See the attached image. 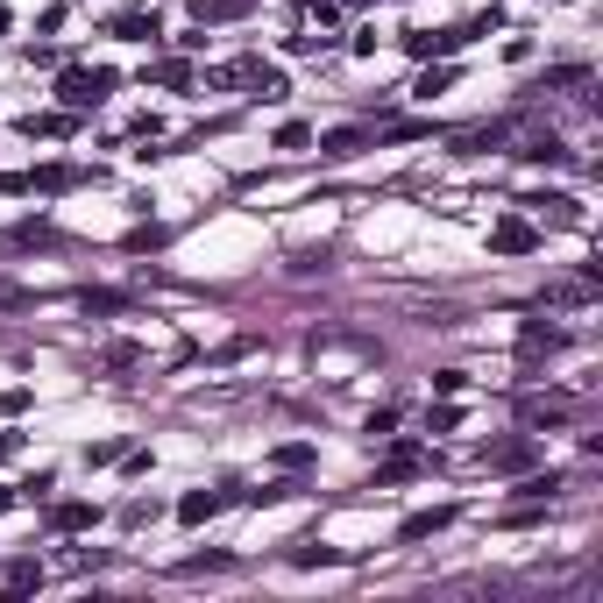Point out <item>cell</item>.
<instances>
[{"label": "cell", "mask_w": 603, "mask_h": 603, "mask_svg": "<svg viewBox=\"0 0 603 603\" xmlns=\"http://www.w3.org/2000/svg\"><path fill=\"white\" fill-rule=\"evenodd\" d=\"M114 86H121V79H114L107 64H93V71H64V79H57V100H64L71 114H86V107H100Z\"/></svg>", "instance_id": "obj_1"}, {"label": "cell", "mask_w": 603, "mask_h": 603, "mask_svg": "<svg viewBox=\"0 0 603 603\" xmlns=\"http://www.w3.org/2000/svg\"><path fill=\"white\" fill-rule=\"evenodd\" d=\"M490 249L497 256H533L540 249V228H533V220H518V213H504L497 228H490Z\"/></svg>", "instance_id": "obj_2"}, {"label": "cell", "mask_w": 603, "mask_h": 603, "mask_svg": "<svg viewBox=\"0 0 603 603\" xmlns=\"http://www.w3.org/2000/svg\"><path fill=\"white\" fill-rule=\"evenodd\" d=\"M426 469H433L426 447H419V440H398V447H391V462L376 469V483H412V476H426Z\"/></svg>", "instance_id": "obj_3"}, {"label": "cell", "mask_w": 603, "mask_h": 603, "mask_svg": "<svg viewBox=\"0 0 603 603\" xmlns=\"http://www.w3.org/2000/svg\"><path fill=\"white\" fill-rule=\"evenodd\" d=\"M462 43H469L462 29H412V36H405V50H412L419 64H433V57H455Z\"/></svg>", "instance_id": "obj_4"}, {"label": "cell", "mask_w": 603, "mask_h": 603, "mask_svg": "<svg viewBox=\"0 0 603 603\" xmlns=\"http://www.w3.org/2000/svg\"><path fill=\"white\" fill-rule=\"evenodd\" d=\"M440 525H455V504H433V511H412V518L398 525V547H412V540H433Z\"/></svg>", "instance_id": "obj_5"}, {"label": "cell", "mask_w": 603, "mask_h": 603, "mask_svg": "<svg viewBox=\"0 0 603 603\" xmlns=\"http://www.w3.org/2000/svg\"><path fill=\"white\" fill-rule=\"evenodd\" d=\"M86 525H100V504H86V497L50 504V533H86Z\"/></svg>", "instance_id": "obj_6"}, {"label": "cell", "mask_w": 603, "mask_h": 603, "mask_svg": "<svg viewBox=\"0 0 603 603\" xmlns=\"http://www.w3.org/2000/svg\"><path fill=\"white\" fill-rule=\"evenodd\" d=\"M561 341H568V334L547 327V320H525V327H518V355H525V362H533V355H554Z\"/></svg>", "instance_id": "obj_7"}, {"label": "cell", "mask_w": 603, "mask_h": 603, "mask_svg": "<svg viewBox=\"0 0 603 603\" xmlns=\"http://www.w3.org/2000/svg\"><path fill=\"white\" fill-rule=\"evenodd\" d=\"M228 504H235V497H228V490H192V497H185V504H178V518H185V525H206V518H213V511H228Z\"/></svg>", "instance_id": "obj_8"}, {"label": "cell", "mask_w": 603, "mask_h": 603, "mask_svg": "<svg viewBox=\"0 0 603 603\" xmlns=\"http://www.w3.org/2000/svg\"><path fill=\"white\" fill-rule=\"evenodd\" d=\"M518 419L525 426H561L568 419V398H518Z\"/></svg>", "instance_id": "obj_9"}, {"label": "cell", "mask_w": 603, "mask_h": 603, "mask_svg": "<svg viewBox=\"0 0 603 603\" xmlns=\"http://www.w3.org/2000/svg\"><path fill=\"white\" fill-rule=\"evenodd\" d=\"M533 462V440H497V447H483V469H525Z\"/></svg>", "instance_id": "obj_10"}, {"label": "cell", "mask_w": 603, "mask_h": 603, "mask_svg": "<svg viewBox=\"0 0 603 603\" xmlns=\"http://www.w3.org/2000/svg\"><path fill=\"white\" fill-rule=\"evenodd\" d=\"M518 206H533V213H547V220H561V228H575V220H582L568 192H533V199H518Z\"/></svg>", "instance_id": "obj_11"}, {"label": "cell", "mask_w": 603, "mask_h": 603, "mask_svg": "<svg viewBox=\"0 0 603 603\" xmlns=\"http://www.w3.org/2000/svg\"><path fill=\"white\" fill-rule=\"evenodd\" d=\"M79 178H86V171H71V164H43V171H29L22 185H29V192H71Z\"/></svg>", "instance_id": "obj_12"}, {"label": "cell", "mask_w": 603, "mask_h": 603, "mask_svg": "<svg viewBox=\"0 0 603 603\" xmlns=\"http://www.w3.org/2000/svg\"><path fill=\"white\" fill-rule=\"evenodd\" d=\"M107 29H114L121 43H157V15H142V8H135V15H114Z\"/></svg>", "instance_id": "obj_13"}, {"label": "cell", "mask_w": 603, "mask_h": 603, "mask_svg": "<svg viewBox=\"0 0 603 603\" xmlns=\"http://www.w3.org/2000/svg\"><path fill=\"white\" fill-rule=\"evenodd\" d=\"M362 142H369V128H334V135H320V157H334V164H341V157H355Z\"/></svg>", "instance_id": "obj_14"}, {"label": "cell", "mask_w": 603, "mask_h": 603, "mask_svg": "<svg viewBox=\"0 0 603 603\" xmlns=\"http://www.w3.org/2000/svg\"><path fill=\"white\" fill-rule=\"evenodd\" d=\"M8 249H57V228H43V220H22V228L8 235Z\"/></svg>", "instance_id": "obj_15"}, {"label": "cell", "mask_w": 603, "mask_h": 603, "mask_svg": "<svg viewBox=\"0 0 603 603\" xmlns=\"http://www.w3.org/2000/svg\"><path fill=\"white\" fill-rule=\"evenodd\" d=\"M447 86H455V71H447V64H433V71H419V86H412V93H419V100H440Z\"/></svg>", "instance_id": "obj_16"}, {"label": "cell", "mask_w": 603, "mask_h": 603, "mask_svg": "<svg viewBox=\"0 0 603 603\" xmlns=\"http://www.w3.org/2000/svg\"><path fill=\"white\" fill-rule=\"evenodd\" d=\"M79 313H128L121 291H79Z\"/></svg>", "instance_id": "obj_17"}, {"label": "cell", "mask_w": 603, "mask_h": 603, "mask_svg": "<svg viewBox=\"0 0 603 603\" xmlns=\"http://www.w3.org/2000/svg\"><path fill=\"white\" fill-rule=\"evenodd\" d=\"M518 157H525V164H561V157H568V149H561L554 135H540V142H525V149H518Z\"/></svg>", "instance_id": "obj_18"}, {"label": "cell", "mask_w": 603, "mask_h": 603, "mask_svg": "<svg viewBox=\"0 0 603 603\" xmlns=\"http://www.w3.org/2000/svg\"><path fill=\"white\" fill-rule=\"evenodd\" d=\"M341 547H291V568H334Z\"/></svg>", "instance_id": "obj_19"}, {"label": "cell", "mask_w": 603, "mask_h": 603, "mask_svg": "<svg viewBox=\"0 0 603 603\" xmlns=\"http://www.w3.org/2000/svg\"><path fill=\"white\" fill-rule=\"evenodd\" d=\"M36 582H43V561H15V568H8V589H15V596L36 589Z\"/></svg>", "instance_id": "obj_20"}, {"label": "cell", "mask_w": 603, "mask_h": 603, "mask_svg": "<svg viewBox=\"0 0 603 603\" xmlns=\"http://www.w3.org/2000/svg\"><path fill=\"white\" fill-rule=\"evenodd\" d=\"M306 462H313L306 440H284V447H277V469H306Z\"/></svg>", "instance_id": "obj_21"}, {"label": "cell", "mask_w": 603, "mask_h": 603, "mask_svg": "<svg viewBox=\"0 0 603 603\" xmlns=\"http://www.w3.org/2000/svg\"><path fill=\"white\" fill-rule=\"evenodd\" d=\"M15 490H22V497H29V504H43V497H50V490H57V476H50V469H36V476H29V483H15Z\"/></svg>", "instance_id": "obj_22"}, {"label": "cell", "mask_w": 603, "mask_h": 603, "mask_svg": "<svg viewBox=\"0 0 603 603\" xmlns=\"http://www.w3.org/2000/svg\"><path fill=\"white\" fill-rule=\"evenodd\" d=\"M107 462H121V440H93L86 447V469H107Z\"/></svg>", "instance_id": "obj_23"}, {"label": "cell", "mask_w": 603, "mask_h": 603, "mask_svg": "<svg viewBox=\"0 0 603 603\" xmlns=\"http://www.w3.org/2000/svg\"><path fill=\"white\" fill-rule=\"evenodd\" d=\"M306 142H313L306 121H284V128H277V149H306Z\"/></svg>", "instance_id": "obj_24"}, {"label": "cell", "mask_w": 603, "mask_h": 603, "mask_svg": "<svg viewBox=\"0 0 603 603\" xmlns=\"http://www.w3.org/2000/svg\"><path fill=\"white\" fill-rule=\"evenodd\" d=\"M206 568H228V554H192V561H178V575H206Z\"/></svg>", "instance_id": "obj_25"}, {"label": "cell", "mask_w": 603, "mask_h": 603, "mask_svg": "<svg viewBox=\"0 0 603 603\" xmlns=\"http://www.w3.org/2000/svg\"><path fill=\"white\" fill-rule=\"evenodd\" d=\"M391 426H398V412L384 405V412H369V426H362V433H376V440H391Z\"/></svg>", "instance_id": "obj_26"}, {"label": "cell", "mask_w": 603, "mask_h": 603, "mask_svg": "<svg viewBox=\"0 0 603 603\" xmlns=\"http://www.w3.org/2000/svg\"><path fill=\"white\" fill-rule=\"evenodd\" d=\"M426 426H433V433H455V426H462V412H455V405H440V412H426Z\"/></svg>", "instance_id": "obj_27"}, {"label": "cell", "mask_w": 603, "mask_h": 603, "mask_svg": "<svg viewBox=\"0 0 603 603\" xmlns=\"http://www.w3.org/2000/svg\"><path fill=\"white\" fill-rule=\"evenodd\" d=\"M8 22H15V15H8V8H0V29H8Z\"/></svg>", "instance_id": "obj_28"}, {"label": "cell", "mask_w": 603, "mask_h": 603, "mask_svg": "<svg viewBox=\"0 0 603 603\" xmlns=\"http://www.w3.org/2000/svg\"><path fill=\"white\" fill-rule=\"evenodd\" d=\"M355 8H362V0H355Z\"/></svg>", "instance_id": "obj_29"}]
</instances>
